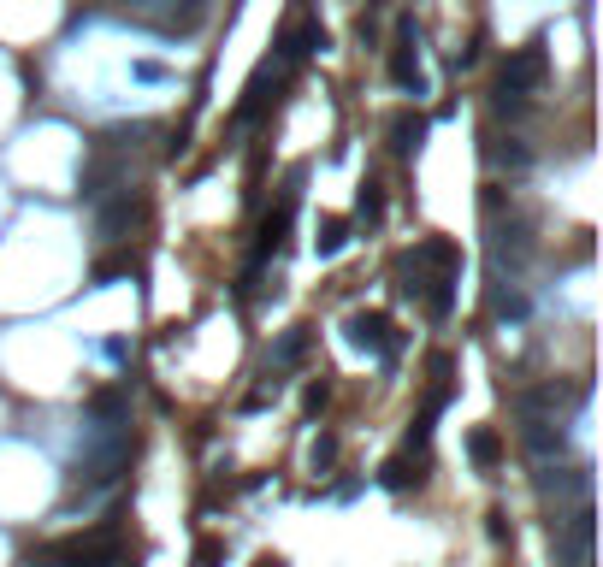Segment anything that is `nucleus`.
Segmentation results:
<instances>
[{"instance_id": "obj_8", "label": "nucleus", "mask_w": 603, "mask_h": 567, "mask_svg": "<svg viewBox=\"0 0 603 567\" xmlns=\"http://www.w3.org/2000/svg\"><path fill=\"white\" fill-rule=\"evenodd\" d=\"M267 89H278V71H272V65H261V71H255V83H249V95H243V107H237V119H243V125H249L261 107H267Z\"/></svg>"}, {"instance_id": "obj_4", "label": "nucleus", "mask_w": 603, "mask_h": 567, "mask_svg": "<svg viewBox=\"0 0 603 567\" xmlns=\"http://www.w3.org/2000/svg\"><path fill=\"white\" fill-rule=\"evenodd\" d=\"M349 343L379 355V361H397V337H391V319L385 314H355L349 319Z\"/></svg>"}, {"instance_id": "obj_11", "label": "nucleus", "mask_w": 603, "mask_h": 567, "mask_svg": "<svg viewBox=\"0 0 603 567\" xmlns=\"http://www.w3.org/2000/svg\"><path fill=\"white\" fill-rule=\"evenodd\" d=\"M343 237H349V219H326V225H320V237H314V249L337 254V249H343Z\"/></svg>"}, {"instance_id": "obj_3", "label": "nucleus", "mask_w": 603, "mask_h": 567, "mask_svg": "<svg viewBox=\"0 0 603 567\" xmlns=\"http://www.w3.org/2000/svg\"><path fill=\"white\" fill-rule=\"evenodd\" d=\"M42 567H125L119 544L101 532V538H77V544H60L54 556H42Z\"/></svg>"}, {"instance_id": "obj_10", "label": "nucleus", "mask_w": 603, "mask_h": 567, "mask_svg": "<svg viewBox=\"0 0 603 567\" xmlns=\"http://www.w3.org/2000/svg\"><path fill=\"white\" fill-rule=\"evenodd\" d=\"M527 449L533 455H562V432L550 420H527Z\"/></svg>"}, {"instance_id": "obj_5", "label": "nucleus", "mask_w": 603, "mask_h": 567, "mask_svg": "<svg viewBox=\"0 0 603 567\" xmlns=\"http://www.w3.org/2000/svg\"><path fill=\"white\" fill-rule=\"evenodd\" d=\"M556 550L568 567H586L592 562V508H580L574 520H556Z\"/></svg>"}, {"instance_id": "obj_16", "label": "nucleus", "mask_w": 603, "mask_h": 567, "mask_svg": "<svg viewBox=\"0 0 603 567\" xmlns=\"http://www.w3.org/2000/svg\"><path fill=\"white\" fill-rule=\"evenodd\" d=\"M219 562V550H213V544H207V550H201V567H213Z\"/></svg>"}, {"instance_id": "obj_7", "label": "nucleus", "mask_w": 603, "mask_h": 567, "mask_svg": "<svg viewBox=\"0 0 603 567\" xmlns=\"http://www.w3.org/2000/svg\"><path fill=\"white\" fill-rule=\"evenodd\" d=\"M314 48H326V30H320V24H296V30H284L278 60H302V54H314Z\"/></svg>"}, {"instance_id": "obj_14", "label": "nucleus", "mask_w": 603, "mask_h": 567, "mask_svg": "<svg viewBox=\"0 0 603 567\" xmlns=\"http://www.w3.org/2000/svg\"><path fill=\"white\" fill-rule=\"evenodd\" d=\"M302 349H308V331H290V337L278 343V355H272V361H278V367H290V361H302Z\"/></svg>"}, {"instance_id": "obj_9", "label": "nucleus", "mask_w": 603, "mask_h": 567, "mask_svg": "<svg viewBox=\"0 0 603 567\" xmlns=\"http://www.w3.org/2000/svg\"><path fill=\"white\" fill-rule=\"evenodd\" d=\"M538 485L556 491V497H574V491H586V473L580 467H550V473H538Z\"/></svg>"}, {"instance_id": "obj_1", "label": "nucleus", "mask_w": 603, "mask_h": 567, "mask_svg": "<svg viewBox=\"0 0 603 567\" xmlns=\"http://www.w3.org/2000/svg\"><path fill=\"white\" fill-rule=\"evenodd\" d=\"M131 18L154 36H196L207 24V0H131Z\"/></svg>"}, {"instance_id": "obj_15", "label": "nucleus", "mask_w": 603, "mask_h": 567, "mask_svg": "<svg viewBox=\"0 0 603 567\" xmlns=\"http://www.w3.org/2000/svg\"><path fill=\"white\" fill-rule=\"evenodd\" d=\"M468 455L479 461V467H491V461H497V438H491V432H473V438H468Z\"/></svg>"}, {"instance_id": "obj_13", "label": "nucleus", "mask_w": 603, "mask_h": 567, "mask_svg": "<svg viewBox=\"0 0 603 567\" xmlns=\"http://www.w3.org/2000/svg\"><path fill=\"white\" fill-rule=\"evenodd\" d=\"M391 136H397V142H391L397 154H414V148H420V136H426V125H420V119H402V125L391 130Z\"/></svg>"}, {"instance_id": "obj_2", "label": "nucleus", "mask_w": 603, "mask_h": 567, "mask_svg": "<svg viewBox=\"0 0 603 567\" xmlns=\"http://www.w3.org/2000/svg\"><path fill=\"white\" fill-rule=\"evenodd\" d=\"M538 83H544V54L527 48V54H515V60L503 65V77H497V107L509 113V107H527V95H533Z\"/></svg>"}, {"instance_id": "obj_12", "label": "nucleus", "mask_w": 603, "mask_h": 567, "mask_svg": "<svg viewBox=\"0 0 603 567\" xmlns=\"http://www.w3.org/2000/svg\"><path fill=\"white\" fill-rule=\"evenodd\" d=\"M119 414H125V396H119V390H101V396L89 402V420H119Z\"/></svg>"}, {"instance_id": "obj_6", "label": "nucleus", "mask_w": 603, "mask_h": 567, "mask_svg": "<svg viewBox=\"0 0 603 567\" xmlns=\"http://www.w3.org/2000/svg\"><path fill=\"white\" fill-rule=\"evenodd\" d=\"M414 42H420V36H414V24H402V30H397V54H391V77H397L402 89H414V95H420V65H414Z\"/></svg>"}]
</instances>
